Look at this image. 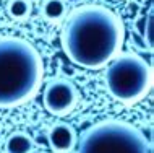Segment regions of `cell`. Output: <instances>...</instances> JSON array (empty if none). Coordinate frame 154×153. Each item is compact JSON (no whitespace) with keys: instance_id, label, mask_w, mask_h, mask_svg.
Masks as SVG:
<instances>
[{"instance_id":"cell-6","label":"cell","mask_w":154,"mask_h":153,"mask_svg":"<svg viewBox=\"0 0 154 153\" xmlns=\"http://www.w3.org/2000/svg\"><path fill=\"white\" fill-rule=\"evenodd\" d=\"M47 142L54 153H68L76 143V134L68 122H55L47 132Z\"/></svg>"},{"instance_id":"cell-10","label":"cell","mask_w":154,"mask_h":153,"mask_svg":"<svg viewBox=\"0 0 154 153\" xmlns=\"http://www.w3.org/2000/svg\"><path fill=\"white\" fill-rule=\"evenodd\" d=\"M146 21H144V28H143V38H144V43L149 51H152L154 47V13H152V7H149V11H148V16Z\"/></svg>"},{"instance_id":"cell-1","label":"cell","mask_w":154,"mask_h":153,"mask_svg":"<svg viewBox=\"0 0 154 153\" xmlns=\"http://www.w3.org/2000/svg\"><path fill=\"white\" fill-rule=\"evenodd\" d=\"M123 38L125 28L119 15L102 5H83L70 13L60 43L75 65L99 70L120 54Z\"/></svg>"},{"instance_id":"cell-2","label":"cell","mask_w":154,"mask_h":153,"mask_svg":"<svg viewBox=\"0 0 154 153\" xmlns=\"http://www.w3.org/2000/svg\"><path fill=\"white\" fill-rule=\"evenodd\" d=\"M44 77L41 54L29 41L13 36L0 38V109L29 101Z\"/></svg>"},{"instance_id":"cell-11","label":"cell","mask_w":154,"mask_h":153,"mask_svg":"<svg viewBox=\"0 0 154 153\" xmlns=\"http://www.w3.org/2000/svg\"><path fill=\"white\" fill-rule=\"evenodd\" d=\"M31 153H49V151H31Z\"/></svg>"},{"instance_id":"cell-3","label":"cell","mask_w":154,"mask_h":153,"mask_svg":"<svg viewBox=\"0 0 154 153\" xmlns=\"http://www.w3.org/2000/svg\"><path fill=\"white\" fill-rule=\"evenodd\" d=\"M76 153H151V145L133 124L106 119L85 130Z\"/></svg>"},{"instance_id":"cell-9","label":"cell","mask_w":154,"mask_h":153,"mask_svg":"<svg viewBox=\"0 0 154 153\" xmlns=\"http://www.w3.org/2000/svg\"><path fill=\"white\" fill-rule=\"evenodd\" d=\"M32 11L31 0H8L7 2V13L11 20L23 21Z\"/></svg>"},{"instance_id":"cell-5","label":"cell","mask_w":154,"mask_h":153,"mask_svg":"<svg viewBox=\"0 0 154 153\" xmlns=\"http://www.w3.org/2000/svg\"><path fill=\"white\" fill-rule=\"evenodd\" d=\"M44 106L54 116H65L72 113L78 103V90L70 80L55 78L44 88Z\"/></svg>"},{"instance_id":"cell-7","label":"cell","mask_w":154,"mask_h":153,"mask_svg":"<svg viewBox=\"0 0 154 153\" xmlns=\"http://www.w3.org/2000/svg\"><path fill=\"white\" fill-rule=\"evenodd\" d=\"M68 13L66 0H42L41 2V16L49 23H59Z\"/></svg>"},{"instance_id":"cell-8","label":"cell","mask_w":154,"mask_h":153,"mask_svg":"<svg viewBox=\"0 0 154 153\" xmlns=\"http://www.w3.org/2000/svg\"><path fill=\"white\" fill-rule=\"evenodd\" d=\"M34 140L26 132H13L5 142V153H31Z\"/></svg>"},{"instance_id":"cell-4","label":"cell","mask_w":154,"mask_h":153,"mask_svg":"<svg viewBox=\"0 0 154 153\" xmlns=\"http://www.w3.org/2000/svg\"><path fill=\"white\" fill-rule=\"evenodd\" d=\"M106 86L109 93L123 104L143 100L152 86L151 65L135 52H123L107 64Z\"/></svg>"}]
</instances>
